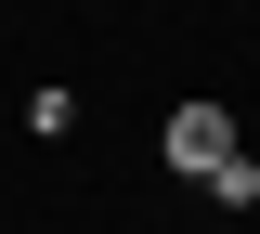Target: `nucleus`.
Listing matches in <instances>:
<instances>
[{
  "mask_svg": "<svg viewBox=\"0 0 260 234\" xmlns=\"http://www.w3.org/2000/svg\"><path fill=\"white\" fill-rule=\"evenodd\" d=\"M156 156L182 169V182H208V169L234 156V104H221V91H182V104H169V130H156Z\"/></svg>",
  "mask_w": 260,
  "mask_h": 234,
  "instance_id": "obj_1",
  "label": "nucleus"
},
{
  "mask_svg": "<svg viewBox=\"0 0 260 234\" xmlns=\"http://www.w3.org/2000/svg\"><path fill=\"white\" fill-rule=\"evenodd\" d=\"M195 195H208V208H260V156H247V143H234V156L208 169V182H195Z\"/></svg>",
  "mask_w": 260,
  "mask_h": 234,
  "instance_id": "obj_2",
  "label": "nucleus"
}]
</instances>
